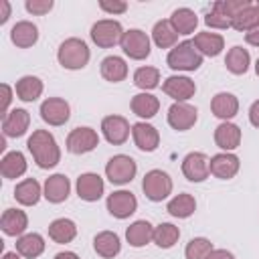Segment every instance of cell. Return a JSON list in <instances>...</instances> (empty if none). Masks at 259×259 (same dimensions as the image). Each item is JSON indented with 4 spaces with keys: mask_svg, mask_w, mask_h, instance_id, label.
<instances>
[{
    "mask_svg": "<svg viewBox=\"0 0 259 259\" xmlns=\"http://www.w3.org/2000/svg\"><path fill=\"white\" fill-rule=\"evenodd\" d=\"M28 152L32 154L38 168H55L61 160V150L57 146V140L47 130H34L32 136L26 142Z\"/></svg>",
    "mask_w": 259,
    "mask_h": 259,
    "instance_id": "cell-1",
    "label": "cell"
},
{
    "mask_svg": "<svg viewBox=\"0 0 259 259\" xmlns=\"http://www.w3.org/2000/svg\"><path fill=\"white\" fill-rule=\"evenodd\" d=\"M89 47L85 45V40L81 38H67L61 42L59 51H57V59H59V65L65 67V69H71V71H77V69H83L87 63H89Z\"/></svg>",
    "mask_w": 259,
    "mask_h": 259,
    "instance_id": "cell-2",
    "label": "cell"
},
{
    "mask_svg": "<svg viewBox=\"0 0 259 259\" xmlns=\"http://www.w3.org/2000/svg\"><path fill=\"white\" fill-rule=\"evenodd\" d=\"M166 63L172 71H196L202 65V55L192 40H182L174 49H170Z\"/></svg>",
    "mask_w": 259,
    "mask_h": 259,
    "instance_id": "cell-3",
    "label": "cell"
},
{
    "mask_svg": "<svg viewBox=\"0 0 259 259\" xmlns=\"http://www.w3.org/2000/svg\"><path fill=\"white\" fill-rule=\"evenodd\" d=\"M142 190H144L148 200L160 202V200L170 196V192H172V178L164 170H150V172H146V176L142 180Z\"/></svg>",
    "mask_w": 259,
    "mask_h": 259,
    "instance_id": "cell-4",
    "label": "cell"
},
{
    "mask_svg": "<svg viewBox=\"0 0 259 259\" xmlns=\"http://www.w3.org/2000/svg\"><path fill=\"white\" fill-rule=\"evenodd\" d=\"M123 28L117 20H111V18H103V20H97L93 26H91V40L101 47V49H111L115 47L117 42H121V36H123Z\"/></svg>",
    "mask_w": 259,
    "mask_h": 259,
    "instance_id": "cell-5",
    "label": "cell"
},
{
    "mask_svg": "<svg viewBox=\"0 0 259 259\" xmlns=\"http://www.w3.org/2000/svg\"><path fill=\"white\" fill-rule=\"evenodd\" d=\"M136 172H138L136 160L125 154H117L109 158V162L105 164V176L111 184H127L134 180Z\"/></svg>",
    "mask_w": 259,
    "mask_h": 259,
    "instance_id": "cell-6",
    "label": "cell"
},
{
    "mask_svg": "<svg viewBox=\"0 0 259 259\" xmlns=\"http://www.w3.org/2000/svg\"><path fill=\"white\" fill-rule=\"evenodd\" d=\"M119 45H121L123 53H125L130 59H134V61L146 59V57L150 55V51H152V49H150V38H148V34H146L144 30H140V28H130V30H125Z\"/></svg>",
    "mask_w": 259,
    "mask_h": 259,
    "instance_id": "cell-7",
    "label": "cell"
},
{
    "mask_svg": "<svg viewBox=\"0 0 259 259\" xmlns=\"http://www.w3.org/2000/svg\"><path fill=\"white\" fill-rule=\"evenodd\" d=\"M182 174L190 182H202L210 174V158L202 152H190L182 160Z\"/></svg>",
    "mask_w": 259,
    "mask_h": 259,
    "instance_id": "cell-8",
    "label": "cell"
},
{
    "mask_svg": "<svg viewBox=\"0 0 259 259\" xmlns=\"http://www.w3.org/2000/svg\"><path fill=\"white\" fill-rule=\"evenodd\" d=\"M196 119H198V111H196V107L194 105H190V103H172L170 107H168V123H170V127L172 130H176V132H186V130H190L194 123H196Z\"/></svg>",
    "mask_w": 259,
    "mask_h": 259,
    "instance_id": "cell-9",
    "label": "cell"
},
{
    "mask_svg": "<svg viewBox=\"0 0 259 259\" xmlns=\"http://www.w3.org/2000/svg\"><path fill=\"white\" fill-rule=\"evenodd\" d=\"M99 146V136L93 127H75L67 136V150L71 154H87Z\"/></svg>",
    "mask_w": 259,
    "mask_h": 259,
    "instance_id": "cell-10",
    "label": "cell"
},
{
    "mask_svg": "<svg viewBox=\"0 0 259 259\" xmlns=\"http://www.w3.org/2000/svg\"><path fill=\"white\" fill-rule=\"evenodd\" d=\"M40 117L49 125H63L71 117V107L61 97H49L40 103Z\"/></svg>",
    "mask_w": 259,
    "mask_h": 259,
    "instance_id": "cell-11",
    "label": "cell"
},
{
    "mask_svg": "<svg viewBox=\"0 0 259 259\" xmlns=\"http://www.w3.org/2000/svg\"><path fill=\"white\" fill-rule=\"evenodd\" d=\"M101 132L103 138L113 144V146H121L125 144V140L130 138V121L121 115H107L101 119Z\"/></svg>",
    "mask_w": 259,
    "mask_h": 259,
    "instance_id": "cell-12",
    "label": "cell"
},
{
    "mask_svg": "<svg viewBox=\"0 0 259 259\" xmlns=\"http://www.w3.org/2000/svg\"><path fill=\"white\" fill-rule=\"evenodd\" d=\"M107 210L111 217L115 219H127L130 214L136 212L138 208V200L130 190H115L107 196Z\"/></svg>",
    "mask_w": 259,
    "mask_h": 259,
    "instance_id": "cell-13",
    "label": "cell"
},
{
    "mask_svg": "<svg viewBox=\"0 0 259 259\" xmlns=\"http://www.w3.org/2000/svg\"><path fill=\"white\" fill-rule=\"evenodd\" d=\"M162 91H164L168 97H172L174 101L182 103V101L190 99V97L196 93V85H194V81H192L190 77H184V75H172V77H168V79L164 81Z\"/></svg>",
    "mask_w": 259,
    "mask_h": 259,
    "instance_id": "cell-14",
    "label": "cell"
},
{
    "mask_svg": "<svg viewBox=\"0 0 259 259\" xmlns=\"http://www.w3.org/2000/svg\"><path fill=\"white\" fill-rule=\"evenodd\" d=\"M103 178L95 172H85L77 178V196L87 202H95L103 196Z\"/></svg>",
    "mask_w": 259,
    "mask_h": 259,
    "instance_id": "cell-15",
    "label": "cell"
},
{
    "mask_svg": "<svg viewBox=\"0 0 259 259\" xmlns=\"http://www.w3.org/2000/svg\"><path fill=\"white\" fill-rule=\"evenodd\" d=\"M28 125H30V115H28L26 109H20V107L8 111L2 117V132H4L6 138H20V136H24Z\"/></svg>",
    "mask_w": 259,
    "mask_h": 259,
    "instance_id": "cell-16",
    "label": "cell"
},
{
    "mask_svg": "<svg viewBox=\"0 0 259 259\" xmlns=\"http://www.w3.org/2000/svg\"><path fill=\"white\" fill-rule=\"evenodd\" d=\"M239 166H241L239 158L231 152H221V154L210 158V174L221 178V180L233 178L239 172Z\"/></svg>",
    "mask_w": 259,
    "mask_h": 259,
    "instance_id": "cell-17",
    "label": "cell"
},
{
    "mask_svg": "<svg viewBox=\"0 0 259 259\" xmlns=\"http://www.w3.org/2000/svg\"><path fill=\"white\" fill-rule=\"evenodd\" d=\"M132 136H134V142L136 146L142 150V152H154L160 144V134L154 125L146 123V121H138L132 125Z\"/></svg>",
    "mask_w": 259,
    "mask_h": 259,
    "instance_id": "cell-18",
    "label": "cell"
},
{
    "mask_svg": "<svg viewBox=\"0 0 259 259\" xmlns=\"http://www.w3.org/2000/svg\"><path fill=\"white\" fill-rule=\"evenodd\" d=\"M69 192H71V182H69V178H67L65 174H53V176H49V178L45 180L42 196H45L49 202L59 204V202L67 200Z\"/></svg>",
    "mask_w": 259,
    "mask_h": 259,
    "instance_id": "cell-19",
    "label": "cell"
},
{
    "mask_svg": "<svg viewBox=\"0 0 259 259\" xmlns=\"http://www.w3.org/2000/svg\"><path fill=\"white\" fill-rule=\"evenodd\" d=\"M0 227H2L4 235H8V237H22V233L28 227V217L20 208H6L2 212Z\"/></svg>",
    "mask_w": 259,
    "mask_h": 259,
    "instance_id": "cell-20",
    "label": "cell"
},
{
    "mask_svg": "<svg viewBox=\"0 0 259 259\" xmlns=\"http://www.w3.org/2000/svg\"><path fill=\"white\" fill-rule=\"evenodd\" d=\"M214 144L221 150H225V152H231V150L239 148V144H241V130H239V125H235L231 121L219 123L217 130H214Z\"/></svg>",
    "mask_w": 259,
    "mask_h": 259,
    "instance_id": "cell-21",
    "label": "cell"
},
{
    "mask_svg": "<svg viewBox=\"0 0 259 259\" xmlns=\"http://www.w3.org/2000/svg\"><path fill=\"white\" fill-rule=\"evenodd\" d=\"M210 109H212V113H214L217 117L229 121V119L235 117L237 111H239V99H237L233 93L221 91V93H217V95L212 97V101H210Z\"/></svg>",
    "mask_w": 259,
    "mask_h": 259,
    "instance_id": "cell-22",
    "label": "cell"
},
{
    "mask_svg": "<svg viewBox=\"0 0 259 259\" xmlns=\"http://www.w3.org/2000/svg\"><path fill=\"white\" fill-rule=\"evenodd\" d=\"M10 40H12L16 47H20V49L32 47V45L38 40V28H36V24L28 22V20L16 22V24L12 26V30H10Z\"/></svg>",
    "mask_w": 259,
    "mask_h": 259,
    "instance_id": "cell-23",
    "label": "cell"
},
{
    "mask_svg": "<svg viewBox=\"0 0 259 259\" xmlns=\"http://www.w3.org/2000/svg\"><path fill=\"white\" fill-rule=\"evenodd\" d=\"M194 47L198 49L200 55H206V57H217L221 55V51L225 49V38L217 32H198L194 34Z\"/></svg>",
    "mask_w": 259,
    "mask_h": 259,
    "instance_id": "cell-24",
    "label": "cell"
},
{
    "mask_svg": "<svg viewBox=\"0 0 259 259\" xmlns=\"http://www.w3.org/2000/svg\"><path fill=\"white\" fill-rule=\"evenodd\" d=\"M93 249L97 255L105 257V259H111L115 257L119 251H121V243H119V237L111 231H101L95 235L93 239Z\"/></svg>",
    "mask_w": 259,
    "mask_h": 259,
    "instance_id": "cell-25",
    "label": "cell"
},
{
    "mask_svg": "<svg viewBox=\"0 0 259 259\" xmlns=\"http://www.w3.org/2000/svg\"><path fill=\"white\" fill-rule=\"evenodd\" d=\"M101 77L109 83H119L127 77V65L121 57H115V55H109L101 61Z\"/></svg>",
    "mask_w": 259,
    "mask_h": 259,
    "instance_id": "cell-26",
    "label": "cell"
},
{
    "mask_svg": "<svg viewBox=\"0 0 259 259\" xmlns=\"http://www.w3.org/2000/svg\"><path fill=\"white\" fill-rule=\"evenodd\" d=\"M130 105H132V111H134L138 117H144V119L154 117V115L158 113V109H160V101H158V97L152 95V93H146V91L134 95Z\"/></svg>",
    "mask_w": 259,
    "mask_h": 259,
    "instance_id": "cell-27",
    "label": "cell"
},
{
    "mask_svg": "<svg viewBox=\"0 0 259 259\" xmlns=\"http://www.w3.org/2000/svg\"><path fill=\"white\" fill-rule=\"evenodd\" d=\"M0 172L4 178H18L26 172V158L22 152L14 150V152H8L2 156L0 160Z\"/></svg>",
    "mask_w": 259,
    "mask_h": 259,
    "instance_id": "cell-28",
    "label": "cell"
},
{
    "mask_svg": "<svg viewBox=\"0 0 259 259\" xmlns=\"http://www.w3.org/2000/svg\"><path fill=\"white\" fill-rule=\"evenodd\" d=\"M45 251V239L38 233H26L18 237L16 241V253H20L24 259H36Z\"/></svg>",
    "mask_w": 259,
    "mask_h": 259,
    "instance_id": "cell-29",
    "label": "cell"
},
{
    "mask_svg": "<svg viewBox=\"0 0 259 259\" xmlns=\"http://www.w3.org/2000/svg\"><path fill=\"white\" fill-rule=\"evenodd\" d=\"M170 24L178 34H190L196 30L198 24V16L194 10L190 8H176L170 16Z\"/></svg>",
    "mask_w": 259,
    "mask_h": 259,
    "instance_id": "cell-30",
    "label": "cell"
},
{
    "mask_svg": "<svg viewBox=\"0 0 259 259\" xmlns=\"http://www.w3.org/2000/svg\"><path fill=\"white\" fill-rule=\"evenodd\" d=\"M40 184L34 180V178H24L22 182L16 184L14 188V198L16 202L24 204V206H34L40 198Z\"/></svg>",
    "mask_w": 259,
    "mask_h": 259,
    "instance_id": "cell-31",
    "label": "cell"
},
{
    "mask_svg": "<svg viewBox=\"0 0 259 259\" xmlns=\"http://www.w3.org/2000/svg\"><path fill=\"white\" fill-rule=\"evenodd\" d=\"M49 237L59 245L71 243L77 237V225L71 219H55L49 225Z\"/></svg>",
    "mask_w": 259,
    "mask_h": 259,
    "instance_id": "cell-32",
    "label": "cell"
},
{
    "mask_svg": "<svg viewBox=\"0 0 259 259\" xmlns=\"http://www.w3.org/2000/svg\"><path fill=\"white\" fill-rule=\"evenodd\" d=\"M125 239L132 247H144L154 239V227L148 221H136L127 227Z\"/></svg>",
    "mask_w": 259,
    "mask_h": 259,
    "instance_id": "cell-33",
    "label": "cell"
},
{
    "mask_svg": "<svg viewBox=\"0 0 259 259\" xmlns=\"http://www.w3.org/2000/svg\"><path fill=\"white\" fill-rule=\"evenodd\" d=\"M14 91L18 95V99H22V101H28V103L36 101L40 97V93H42V81L38 77H34V75H24V77H20L16 81Z\"/></svg>",
    "mask_w": 259,
    "mask_h": 259,
    "instance_id": "cell-34",
    "label": "cell"
},
{
    "mask_svg": "<svg viewBox=\"0 0 259 259\" xmlns=\"http://www.w3.org/2000/svg\"><path fill=\"white\" fill-rule=\"evenodd\" d=\"M152 38L158 49H174L178 40V32L172 28L170 20H158L152 28Z\"/></svg>",
    "mask_w": 259,
    "mask_h": 259,
    "instance_id": "cell-35",
    "label": "cell"
},
{
    "mask_svg": "<svg viewBox=\"0 0 259 259\" xmlns=\"http://www.w3.org/2000/svg\"><path fill=\"white\" fill-rule=\"evenodd\" d=\"M231 26L235 30H239V32H245V34L251 32L253 28H257L259 26V6L257 4H251V6L243 8L239 14L233 16Z\"/></svg>",
    "mask_w": 259,
    "mask_h": 259,
    "instance_id": "cell-36",
    "label": "cell"
},
{
    "mask_svg": "<svg viewBox=\"0 0 259 259\" xmlns=\"http://www.w3.org/2000/svg\"><path fill=\"white\" fill-rule=\"evenodd\" d=\"M166 210H168L172 217H176V219H188V217L196 210V200H194L192 194L182 192V194H176V196L168 202Z\"/></svg>",
    "mask_w": 259,
    "mask_h": 259,
    "instance_id": "cell-37",
    "label": "cell"
},
{
    "mask_svg": "<svg viewBox=\"0 0 259 259\" xmlns=\"http://www.w3.org/2000/svg\"><path fill=\"white\" fill-rule=\"evenodd\" d=\"M249 63H251L249 51L243 49V47H233V49L227 53V57H225V67H227L233 75H243V73H247Z\"/></svg>",
    "mask_w": 259,
    "mask_h": 259,
    "instance_id": "cell-38",
    "label": "cell"
},
{
    "mask_svg": "<svg viewBox=\"0 0 259 259\" xmlns=\"http://www.w3.org/2000/svg\"><path fill=\"white\" fill-rule=\"evenodd\" d=\"M180 239V229L174 227L172 223H160L158 227H154V243L160 247V249H170L178 243Z\"/></svg>",
    "mask_w": 259,
    "mask_h": 259,
    "instance_id": "cell-39",
    "label": "cell"
},
{
    "mask_svg": "<svg viewBox=\"0 0 259 259\" xmlns=\"http://www.w3.org/2000/svg\"><path fill=\"white\" fill-rule=\"evenodd\" d=\"M160 83V71L156 67H140L134 73V85L148 91V89H156Z\"/></svg>",
    "mask_w": 259,
    "mask_h": 259,
    "instance_id": "cell-40",
    "label": "cell"
},
{
    "mask_svg": "<svg viewBox=\"0 0 259 259\" xmlns=\"http://www.w3.org/2000/svg\"><path fill=\"white\" fill-rule=\"evenodd\" d=\"M212 243L204 237H194L188 241L186 249H184V255L186 259H208V255L212 253Z\"/></svg>",
    "mask_w": 259,
    "mask_h": 259,
    "instance_id": "cell-41",
    "label": "cell"
},
{
    "mask_svg": "<svg viewBox=\"0 0 259 259\" xmlns=\"http://www.w3.org/2000/svg\"><path fill=\"white\" fill-rule=\"evenodd\" d=\"M204 22H206V26H210V28H229V26H231V16H227V14L221 10V6L214 2L212 8L206 12Z\"/></svg>",
    "mask_w": 259,
    "mask_h": 259,
    "instance_id": "cell-42",
    "label": "cell"
},
{
    "mask_svg": "<svg viewBox=\"0 0 259 259\" xmlns=\"http://www.w3.org/2000/svg\"><path fill=\"white\" fill-rule=\"evenodd\" d=\"M217 4H219L221 10H223L227 16H231V20H233L235 14H239L243 8L251 6V0H217Z\"/></svg>",
    "mask_w": 259,
    "mask_h": 259,
    "instance_id": "cell-43",
    "label": "cell"
},
{
    "mask_svg": "<svg viewBox=\"0 0 259 259\" xmlns=\"http://www.w3.org/2000/svg\"><path fill=\"white\" fill-rule=\"evenodd\" d=\"M24 8L34 16H42L53 8V0H26Z\"/></svg>",
    "mask_w": 259,
    "mask_h": 259,
    "instance_id": "cell-44",
    "label": "cell"
},
{
    "mask_svg": "<svg viewBox=\"0 0 259 259\" xmlns=\"http://www.w3.org/2000/svg\"><path fill=\"white\" fill-rule=\"evenodd\" d=\"M99 8L105 10V12H109V14H121V12L127 10V4H125L123 0H113V2L101 0V2H99Z\"/></svg>",
    "mask_w": 259,
    "mask_h": 259,
    "instance_id": "cell-45",
    "label": "cell"
},
{
    "mask_svg": "<svg viewBox=\"0 0 259 259\" xmlns=\"http://www.w3.org/2000/svg\"><path fill=\"white\" fill-rule=\"evenodd\" d=\"M10 101H12V89H10V85L2 83V117L8 113V105H10Z\"/></svg>",
    "mask_w": 259,
    "mask_h": 259,
    "instance_id": "cell-46",
    "label": "cell"
},
{
    "mask_svg": "<svg viewBox=\"0 0 259 259\" xmlns=\"http://www.w3.org/2000/svg\"><path fill=\"white\" fill-rule=\"evenodd\" d=\"M249 121H251L255 127H259V99L253 101V105L249 107Z\"/></svg>",
    "mask_w": 259,
    "mask_h": 259,
    "instance_id": "cell-47",
    "label": "cell"
},
{
    "mask_svg": "<svg viewBox=\"0 0 259 259\" xmlns=\"http://www.w3.org/2000/svg\"><path fill=\"white\" fill-rule=\"evenodd\" d=\"M10 16V2L8 0H0V24H4Z\"/></svg>",
    "mask_w": 259,
    "mask_h": 259,
    "instance_id": "cell-48",
    "label": "cell"
},
{
    "mask_svg": "<svg viewBox=\"0 0 259 259\" xmlns=\"http://www.w3.org/2000/svg\"><path fill=\"white\" fill-rule=\"evenodd\" d=\"M208 259H235V255L231 251H227V249H214L208 255Z\"/></svg>",
    "mask_w": 259,
    "mask_h": 259,
    "instance_id": "cell-49",
    "label": "cell"
},
{
    "mask_svg": "<svg viewBox=\"0 0 259 259\" xmlns=\"http://www.w3.org/2000/svg\"><path fill=\"white\" fill-rule=\"evenodd\" d=\"M245 40H247L249 45H253V47H259V26L253 28L251 32H247V34H245Z\"/></svg>",
    "mask_w": 259,
    "mask_h": 259,
    "instance_id": "cell-50",
    "label": "cell"
},
{
    "mask_svg": "<svg viewBox=\"0 0 259 259\" xmlns=\"http://www.w3.org/2000/svg\"><path fill=\"white\" fill-rule=\"evenodd\" d=\"M55 259H79V255L73 253V251H61V253L55 255Z\"/></svg>",
    "mask_w": 259,
    "mask_h": 259,
    "instance_id": "cell-51",
    "label": "cell"
},
{
    "mask_svg": "<svg viewBox=\"0 0 259 259\" xmlns=\"http://www.w3.org/2000/svg\"><path fill=\"white\" fill-rule=\"evenodd\" d=\"M2 259H20V253H16V251H8V253L2 255Z\"/></svg>",
    "mask_w": 259,
    "mask_h": 259,
    "instance_id": "cell-52",
    "label": "cell"
},
{
    "mask_svg": "<svg viewBox=\"0 0 259 259\" xmlns=\"http://www.w3.org/2000/svg\"><path fill=\"white\" fill-rule=\"evenodd\" d=\"M255 73L259 75V59H257V63H255Z\"/></svg>",
    "mask_w": 259,
    "mask_h": 259,
    "instance_id": "cell-53",
    "label": "cell"
},
{
    "mask_svg": "<svg viewBox=\"0 0 259 259\" xmlns=\"http://www.w3.org/2000/svg\"><path fill=\"white\" fill-rule=\"evenodd\" d=\"M257 6H259V0H257Z\"/></svg>",
    "mask_w": 259,
    "mask_h": 259,
    "instance_id": "cell-54",
    "label": "cell"
}]
</instances>
